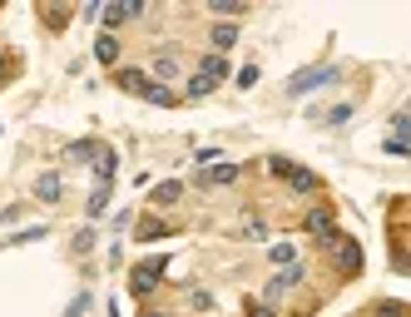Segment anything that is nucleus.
<instances>
[{"instance_id":"obj_1","label":"nucleus","mask_w":411,"mask_h":317,"mask_svg":"<svg viewBox=\"0 0 411 317\" xmlns=\"http://www.w3.org/2000/svg\"><path fill=\"white\" fill-rule=\"evenodd\" d=\"M114 80H119V90H124V95H139V100L164 105V109L174 105V90H169V85H159V80H149L144 70H119Z\"/></svg>"},{"instance_id":"obj_2","label":"nucleus","mask_w":411,"mask_h":317,"mask_svg":"<svg viewBox=\"0 0 411 317\" xmlns=\"http://www.w3.org/2000/svg\"><path fill=\"white\" fill-rule=\"evenodd\" d=\"M332 80H337V65H312V70H298V75L288 80V95L303 100V95L322 90V85H332Z\"/></svg>"},{"instance_id":"obj_3","label":"nucleus","mask_w":411,"mask_h":317,"mask_svg":"<svg viewBox=\"0 0 411 317\" xmlns=\"http://www.w3.org/2000/svg\"><path fill=\"white\" fill-rule=\"evenodd\" d=\"M164 268H169V258L139 263V268H134V278H129V293H139V298H144V293H154V288H159V273H164Z\"/></svg>"},{"instance_id":"obj_4","label":"nucleus","mask_w":411,"mask_h":317,"mask_svg":"<svg viewBox=\"0 0 411 317\" xmlns=\"http://www.w3.org/2000/svg\"><path fill=\"white\" fill-rule=\"evenodd\" d=\"M134 15H144V0H124V5H104V10L95 15V20H100V25H104V35H109L114 25H124V20H134Z\"/></svg>"},{"instance_id":"obj_5","label":"nucleus","mask_w":411,"mask_h":317,"mask_svg":"<svg viewBox=\"0 0 411 317\" xmlns=\"http://www.w3.org/2000/svg\"><path fill=\"white\" fill-rule=\"evenodd\" d=\"M303 228H308L312 238H322V243H327V238L337 233V228H332V213H327V209H312L308 218H303Z\"/></svg>"},{"instance_id":"obj_6","label":"nucleus","mask_w":411,"mask_h":317,"mask_svg":"<svg viewBox=\"0 0 411 317\" xmlns=\"http://www.w3.org/2000/svg\"><path fill=\"white\" fill-rule=\"evenodd\" d=\"M298 283H303V268H283V273H278L263 293H268V298H278V293H288V288H298Z\"/></svg>"},{"instance_id":"obj_7","label":"nucleus","mask_w":411,"mask_h":317,"mask_svg":"<svg viewBox=\"0 0 411 317\" xmlns=\"http://www.w3.org/2000/svg\"><path fill=\"white\" fill-rule=\"evenodd\" d=\"M35 199H40V204H55V199H60V174H40V179H35Z\"/></svg>"},{"instance_id":"obj_8","label":"nucleus","mask_w":411,"mask_h":317,"mask_svg":"<svg viewBox=\"0 0 411 317\" xmlns=\"http://www.w3.org/2000/svg\"><path fill=\"white\" fill-rule=\"evenodd\" d=\"M179 199H184V184H174V179H169V184H159V189H154V209H174V204H179Z\"/></svg>"},{"instance_id":"obj_9","label":"nucleus","mask_w":411,"mask_h":317,"mask_svg":"<svg viewBox=\"0 0 411 317\" xmlns=\"http://www.w3.org/2000/svg\"><path fill=\"white\" fill-rule=\"evenodd\" d=\"M139 238H144V243L169 238V223H164V218H154V213H144V218H139Z\"/></svg>"},{"instance_id":"obj_10","label":"nucleus","mask_w":411,"mask_h":317,"mask_svg":"<svg viewBox=\"0 0 411 317\" xmlns=\"http://www.w3.org/2000/svg\"><path fill=\"white\" fill-rule=\"evenodd\" d=\"M95 60H100V65H114V60H119V40H114V35H95Z\"/></svg>"},{"instance_id":"obj_11","label":"nucleus","mask_w":411,"mask_h":317,"mask_svg":"<svg viewBox=\"0 0 411 317\" xmlns=\"http://www.w3.org/2000/svg\"><path fill=\"white\" fill-rule=\"evenodd\" d=\"M233 179H238V164H213L199 174V184H233Z\"/></svg>"},{"instance_id":"obj_12","label":"nucleus","mask_w":411,"mask_h":317,"mask_svg":"<svg viewBox=\"0 0 411 317\" xmlns=\"http://www.w3.org/2000/svg\"><path fill=\"white\" fill-rule=\"evenodd\" d=\"M199 75H204L208 85H218V80H228V60H223V55H208L204 65H199Z\"/></svg>"},{"instance_id":"obj_13","label":"nucleus","mask_w":411,"mask_h":317,"mask_svg":"<svg viewBox=\"0 0 411 317\" xmlns=\"http://www.w3.org/2000/svg\"><path fill=\"white\" fill-rule=\"evenodd\" d=\"M233 40H238V30H233V25H213V35H208V45H213V50H228Z\"/></svg>"},{"instance_id":"obj_14","label":"nucleus","mask_w":411,"mask_h":317,"mask_svg":"<svg viewBox=\"0 0 411 317\" xmlns=\"http://www.w3.org/2000/svg\"><path fill=\"white\" fill-rule=\"evenodd\" d=\"M104 209H109V184H100V189L90 194V209H85V213H90V218H100Z\"/></svg>"},{"instance_id":"obj_15","label":"nucleus","mask_w":411,"mask_h":317,"mask_svg":"<svg viewBox=\"0 0 411 317\" xmlns=\"http://www.w3.org/2000/svg\"><path fill=\"white\" fill-rule=\"evenodd\" d=\"M288 184H293L298 194H312V189H317V179H312L308 169H293V174H288Z\"/></svg>"},{"instance_id":"obj_16","label":"nucleus","mask_w":411,"mask_h":317,"mask_svg":"<svg viewBox=\"0 0 411 317\" xmlns=\"http://www.w3.org/2000/svg\"><path fill=\"white\" fill-rule=\"evenodd\" d=\"M208 10H213V15H238L243 0H208Z\"/></svg>"},{"instance_id":"obj_17","label":"nucleus","mask_w":411,"mask_h":317,"mask_svg":"<svg viewBox=\"0 0 411 317\" xmlns=\"http://www.w3.org/2000/svg\"><path fill=\"white\" fill-rule=\"evenodd\" d=\"M45 25H55V30H60V25H70V10H55V5H45Z\"/></svg>"},{"instance_id":"obj_18","label":"nucleus","mask_w":411,"mask_h":317,"mask_svg":"<svg viewBox=\"0 0 411 317\" xmlns=\"http://www.w3.org/2000/svg\"><path fill=\"white\" fill-rule=\"evenodd\" d=\"M70 154H75V159H90V154H100V144H90V139H80V144H70Z\"/></svg>"},{"instance_id":"obj_19","label":"nucleus","mask_w":411,"mask_h":317,"mask_svg":"<svg viewBox=\"0 0 411 317\" xmlns=\"http://www.w3.org/2000/svg\"><path fill=\"white\" fill-rule=\"evenodd\" d=\"M268 169H273V174H278V179H288V174H293V169H298V164H293V159H268Z\"/></svg>"},{"instance_id":"obj_20","label":"nucleus","mask_w":411,"mask_h":317,"mask_svg":"<svg viewBox=\"0 0 411 317\" xmlns=\"http://www.w3.org/2000/svg\"><path fill=\"white\" fill-rule=\"evenodd\" d=\"M243 238H258V243H263V238H268V228H263L258 218H248V223H243Z\"/></svg>"},{"instance_id":"obj_21","label":"nucleus","mask_w":411,"mask_h":317,"mask_svg":"<svg viewBox=\"0 0 411 317\" xmlns=\"http://www.w3.org/2000/svg\"><path fill=\"white\" fill-rule=\"evenodd\" d=\"M208 90H213V85H208V80H204V75H194V80H189V95H194V100H204V95H208Z\"/></svg>"},{"instance_id":"obj_22","label":"nucleus","mask_w":411,"mask_h":317,"mask_svg":"<svg viewBox=\"0 0 411 317\" xmlns=\"http://www.w3.org/2000/svg\"><path fill=\"white\" fill-rule=\"evenodd\" d=\"M273 263H293V243H273Z\"/></svg>"},{"instance_id":"obj_23","label":"nucleus","mask_w":411,"mask_h":317,"mask_svg":"<svg viewBox=\"0 0 411 317\" xmlns=\"http://www.w3.org/2000/svg\"><path fill=\"white\" fill-rule=\"evenodd\" d=\"M238 85H243V90H253V85H258V70H253V65H248V70H238Z\"/></svg>"},{"instance_id":"obj_24","label":"nucleus","mask_w":411,"mask_h":317,"mask_svg":"<svg viewBox=\"0 0 411 317\" xmlns=\"http://www.w3.org/2000/svg\"><path fill=\"white\" fill-rule=\"evenodd\" d=\"M392 134H397V139L407 134V109H397V114H392Z\"/></svg>"},{"instance_id":"obj_25","label":"nucleus","mask_w":411,"mask_h":317,"mask_svg":"<svg viewBox=\"0 0 411 317\" xmlns=\"http://www.w3.org/2000/svg\"><path fill=\"white\" fill-rule=\"evenodd\" d=\"M387 154H392V159H402V154H407V139H397V134H392V139H387Z\"/></svg>"},{"instance_id":"obj_26","label":"nucleus","mask_w":411,"mask_h":317,"mask_svg":"<svg viewBox=\"0 0 411 317\" xmlns=\"http://www.w3.org/2000/svg\"><path fill=\"white\" fill-rule=\"evenodd\" d=\"M90 248H95V233H90V228H85V233H80V238H75V253H90Z\"/></svg>"},{"instance_id":"obj_27","label":"nucleus","mask_w":411,"mask_h":317,"mask_svg":"<svg viewBox=\"0 0 411 317\" xmlns=\"http://www.w3.org/2000/svg\"><path fill=\"white\" fill-rule=\"evenodd\" d=\"M10 70H15V60H10V55L0 50V85H10Z\"/></svg>"},{"instance_id":"obj_28","label":"nucleus","mask_w":411,"mask_h":317,"mask_svg":"<svg viewBox=\"0 0 411 317\" xmlns=\"http://www.w3.org/2000/svg\"><path fill=\"white\" fill-rule=\"evenodd\" d=\"M248 317H273V313H268L263 303H248Z\"/></svg>"},{"instance_id":"obj_29","label":"nucleus","mask_w":411,"mask_h":317,"mask_svg":"<svg viewBox=\"0 0 411 317\" xmlns=\"http://www.w3.org/2000/svg\"><path fill=\"white\" fill-rule=\"evenodd\" d=\"M144 317H164V313H144Z\"/></svg>"}]
</instances>
